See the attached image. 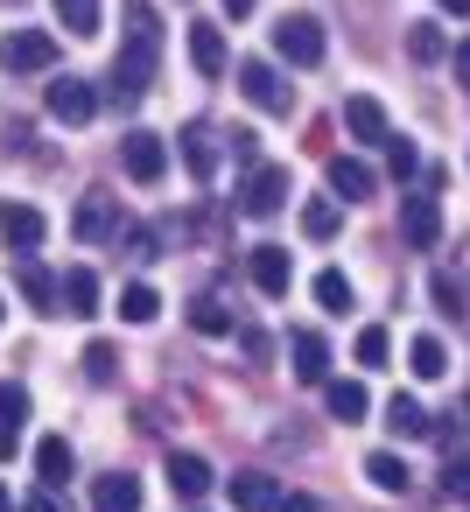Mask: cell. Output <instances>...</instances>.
Returning <instances> with one entry per match:
<instances>
[{
  "mask_svg": "<svg viewBox=\"0 0 470 512\" xmlns=\"http://www.w3.org/2000/svg\"><path fill=\"white\" fill-rule=\"evenodd\" d=\"M386 428H393L400 442H421V435H428L435 421L421 414V400H414V393H393V400H386Z\"/></svg>",
  "mask_w": 470,
  "mask_h": 512,
  "instance_id": "obj_25",
  "label": "cell"
},
{
  "mask_svg": "<svg viewBox=\"0 0 470 512\" xmlns=\"http://www.w3.org/2000/svg\"><path fill=\"white\" fill-rule=\"evenodd\" d=\"M113 372H120V351H113L106 337H92V344H85V379H92V386H113Z\"/></svg>",
  "mask_w": 470,
  "mask_h": 512,
  "instance_id": "obj_33",
  "label": "cell"
},
{
  "mask_svg": "<svg viewBox=\"0 0 470 512\" xmlns=\"http://www.w3.org/2000/svg\"><path fill=\"white\" fill-rule=\"evenodd\" d=\"M386 162H393V176H414V162H421V155H414V141H400V134H393V141H386Z\"/></svg>",
  "mask_w": 470,
  "mask_h": 512,
  "instance_id": "obj_38",
  "label": "cell"
},
{
  "mask_svg": "<svg viewBox=\"0 0 470 512\" xmlns=\"http://www.w3.org/2000/svg\"><path fill=\"white\" fill-rule=\"evenodd\" d=\"M92 512H141V477H127V470L99 477L92 484Z\"/></svg>",
  "mask_w": 470,
  "mask_h": 512,
  "instance_id": "obj_22",
  "label": "cell"
},
{
  "mask_svg": "<svg viewBox=\"0 0 470 512\" xmlns=\"http://www.w3.org/2000/svg\"><path fill=\"white\" fill-rule=\"evenodd\" d=\"M281 204H288V169H274V162L246 169V183H239V211H246V218H274Z\"/></svg>",
  "mask_w": 470,
  "mask_h": 512,
  "instance_id": "obj_5",
  "label": "cell"
},
{
  "mask_svg": "<svg viewBox=\"0 0 470 512\" xmlns=\"http://www.w3.org/2000/svg\"><path fill=\"white\" fill-rule=\"evenodd\" d=\"M0 239H8V253H36L50 239V218L36 204H8V211H0Z\"/></svg>",
  "mask_w": 470,
  "mask_h": 512,
  "instance_id": "obj_10",
  "label": "cell"
},
{
  "mask_svg": "<svg viewBox=\"0 0 470 512\" xmlns=\"http://www.w3.org/2000/svg\"><path fill=\"white\" fill-rule=\"evenodd\" d=\"M0 512H22V505H15V498H8V484H0Z\"/></svg>",
  "mask_w": 470,
  "mask_h": 512,
  "instance_id": "obj_47",
  "label": "cell"
},
{
  "mask_svg": "<svg viewBox=\"0 0 470 512\" xmlns=\"http://www.w3.org/2000/svg\"><path fill=\"white\" fill-rule=\"evenodd\" d=\"M71 232H78L85 246H99V239H113V232H120V211H113V197H106V190H92V197L78 204V218H71Z\"/></svg>",
  "mask_w": 470,
  "mask_h": 512,
  "instance_id": "obj_15",
  "label": "cell"
},
{
  "mask_svg": "<svg viewBox=\"0 0 470 512\" xmlns=\"http://www.w3.org/2000/svg\"><path fill=\"white\" fill-rule=\"evenodd\" d=\"M22 421H29V393L0 379V463H8L22 449Z\"/></svg>",
  "mask_w": 470,
  "mask_h": 512,
  "instance_id": "obj_18",
  "label": "cell"
},
{
  "mask_svg": "<svg viewBox=\"0 0 470 512\" xmlns=\"http://www.w3.org/2000/svg\"><path fill=\"white\" fill-rule=\"evenodd\" d=\"M169 491H176L183 505H197V498L211 491V463H204L197 449H169Z\"/></svg>",
  "mask_w": 470,
  "mask_h": 512,
  "instance_id": "obj_13",
  "label": "cell"
},
{
  "mask_svg": "<svg viewBox=\"0 0 470 512\" xmlns=\"http://www.w3.org/2000/svg\"><path fill=\"white\" fill-rule=\"evenodd\" d=\"M400 239H407V253H435L442 246V204L435 197H400Z\"/></svg>",
  "mask_w": 470,
  "mask_h": 512,
  "instance_id": "obj_6",
  "label": "cell"
},
{
  "mask_svg": "<svg viewBox=\"0 0 470 512\" xmlns=\"http://www.w3.org/2000/svg\"><path fill=\"white\" fill-rule=\"evenodd\" d=\"M407 57H414V64H442V57H449V36H442L435 22H407Z\"/></svg>",
  "mask_w": 470,
  "mask_h": 512,
  "instance_id": "obj_26",
  "label": "cell"
},
{
  "mask_svg": "<svg viewBox=\"0 0 470 512\" xmlns=\"http://www.w3.org/2000/svg\"><path fill=\"white\" fill-rule=\"evenodd\" d=\"M365 477H372L379 491H407V484H414V470H407L400 456H386V449H372V456H365Z\"/></svg>",
  "mask_w": 470,
  "mask_h": 512,
  "instance_id": "obj_29",
  "label": "cell"
},
{
  "mask_svg": "<svg viewBox=\"0 0 470 512\" xmlns=\"http://www.w3.org/2000/svg\"><path fill=\"white\" fill-rule=\"evenodd\" d=\"M8 8H22V0H8Z\"/></svg>",
  "mask_w": 470,
  "mask_h": 512,
  "instance_id": "obj_48",
  "label": "cell"
},
{
  "mask_svg": "<svg viewBox=\"0 0 470 512\" xmlns=\"http://www.w3.org/2000/svg\"><path fill=\"white\" fill-rule=\"evenodd\" d=\"M155 64H162V15L148 8V0H127V43L113 57V99L141 106L148 85H155Z\"/></svg>",
  "mask_w": 470,
  "mask_h": 512,
  "instance_id": "obj_1",
  "label": "cell"
},
{
  "mask_svg": "<svg viewBox=\"0 0 470 512\" xmlns=\"http://www.w3.org/2000/svg\"><path fill=\"white\" fill-rule=\"evenodd\" d=\"M449 71H456V85H463V92H470V36H463V43H456V50H449Z\"/></svg>",
  "mask_w": 470,
  "mask_h": 512,
  "instance_id": "obj_41",
  "label": "cell"
},
{
  "mask_svg": "<svg viewBox=\"0 0 470 512\" xmlns=\"http://www.w3.org/2000/svg\"><path fill=\"white\" fill-rule=\"evenodd\" d=\"M225 141H232V155H239L246 169H260V134H253V127H232Z\"/></svg>",
  "mask_w": 470,
  "mask_h": 512,
  "instance_id": "obj_36",
  "label": "cell"
},
{
  "mask_svg": "<svg viewBox=\"0 0 470 512\" xmlns=\"http://www.w3.org/2000/svg\"><path fill=\"white\" fill-rule=\"evenodd\" d=\"M316 302H323V309H351V281H344L337 267H330V274H316Z\"/></svg>",
  "mask_w": 470,
  "mask_h": 512,
  "instance_id": "obj_35",
  "label": "cell"
},
{
  "mask_svg": "<svg viewBox=\"0 0 470 512\" xmlns=\"http://www.w3.org/2000/svg\"><path fill=\"white\" fill-rule=\"evenodd\" d=\"M407 372H414V379H442V372H449L442 337H414V344H407Z\"/></svg>",
  "mask_w": 470,
  "mask_h": 512,
  "instance_id": "obj_27",
  "label": "cell"
},
{
  "mask_svg": "<svg viewBox=\"0 0 470 512\" xmlns=\"http://www.w3.org/2000/svg\"><path fill=\"white\" fill-rule=\"evenodd\" d=\"M127 253H134V260H155V253H162V239H155L148 225H127Z\"/></svg>",
  "mask_w": 470,
  "mask_h": 512,
  "instance_id": "obj_39",
  "label": "cell"
},
{
  "mask_svg": "<svg viewBox=\"0 0 470 512\" xmlns=\"http://www.w3.org/2000/svg\"><path fill=\"white\" fill-rule=\"evenodd\" d=\"M57 29H71V36H99V0H57Z\"/></svg>",
  "mask_w": 470,
  "mask_h": 512,
  "instance_id": "obj_30",
  "label": "cell"
},
{
  "mask_svg": "<svg viewBox=\"0 0 470 512\" xmlns=\"http://www.w3.org/2000/svg\"><path fill=\"white\" fill-rule=\"evenodd\" d=\"M323 176H330V190H337L344 204H365V197L379 190V176H372L358 155H330V169H323Z\"/></svg>",
  "mask_w": 470,
  "mask_h": 512,
  "instance_id": "obj_14",
  "label": "cell"
},
{
  "mask_svg": "<svg viewBox=\"0 0 470 512\" xmlns=\"http://www.w3.org/2000/svg\"><path fill=\"white\" fill-rule=\"evenodd\" d=\"M64 316H99V274L92 267H64Z\"/></svg>",
  "mask_w": 470,
  "mask_h": 512,
  "instance_id": "obj_23",
  "label": "cell"
},
{
  "mask_svg": "<svg viewBox=\"0 0 470 512\" xmlns=\"http://www.w3.org/2000/svg\"><path fill=\"white\" fill-rule=\"evenodd\" d=\"M225 15L239 22V15H253V0H225Z\"/></svg>",
  "mask_w": 470,
  "mask_h": 512,
  "instance_id": "obj_45",
  "label": "cell"
},
{
  "mask_svg": "<svg viewBox=\"0 0 470 512\" xmlns=\"http://www.w3.org/2000/svg\"><path fill=\"white\" fill-rule=\"evenodd\" d=\"M344 134H351V141H393L386 106H379V99H365V92H358V99H344Z\"/></svg>",
  "mask_w": 470,
  "mask_h": 512,
  "instance_id": "obj_16",
  "label": "cell"
},
{
  "mask_svg": "<svg viewBox=\"0 0 470 512\" xmlns=\"http://www.w3.org/2000/svg\"><path fill=\"white\" fill-rule=\"evenodd\" d=\"M190 64L204 78H225V29L218 22H190Z\"/></svg>",
  "mask_w": 470,
  "mask_h": 512,
  "instance_id": "obj_19",
  "label": "cell"
},
{
  "mask_svg": "<svg viewBox=\"0 0 470 512\" xmlns=\"http://www.w3.org/2000/svg\"><path fill=\"white\" fill-rule=\"evenodd\" d=\"M239 351H246V358L260 365V358H267V337H260V330H239Z\"/></svg>",
  "mask_w": 470,
  "mask_h": 512,
  "instance_id": "obj_42",
  "label": "cell"
},
{
  "mask_svg": "<svg viewBox=\"0 0 470 512\" xmlns=\"http://www.w3.org/2000/svg\"><path fill=\"white\" fill-rule=\"evenodd\" d=\"M435 302H442V316H463V288L449 274H435Z\"/></svg>",
  "mask_w": 470,
  "mask_h": 512,
  "instance_id": "obj_40",
  "label": "cell"
},
{
  "mask_svg": "<svg viewBox=\"0 0 470 512\" xmlns=\"http://www.w3.org/2000/svg\"><path fill=\"white\" fill-rule=\"evenodd\" d=\"M232 505L239 512H281V484L267 470H246V477H232Z\"/></svg>",
  "mask_w": 470,
  "mask_h": 512,
  "instance_id": "obj_21",
  "label": "cell"
},
{
  "mask_svg": "<svg viewBox=\"0 0 470 512\" xmlns=\"http://www.w3.org/2000/svg\"><path fill=\"white\" fill-rule=\"evenodd\" d=\"M239 92H246V106H260V113H288V85H281V71L260 64V57L239 64Z\"/></svg>",
  "mask_w": 470,
  "mask_h": 512,
  "instance_id": "obj_7",
  "label": "cell"
},
{
  "mask_svg": "<svg viewBox=\"0 0 470 512\" xmlns=\"http://www.w3.org/2000/svg\"><path fill=\"white\" fill-rule=\"evenodd\" d=\"M71 470H78L71 442H64V435H43V442H36V477H43L50 491H64V484H71Z\"/></svg>",
  "mask_w": 470,
  "mask_h": 512,
  "instance_id": "obj_20",
  "label": "cell"
},
{
  "mask_svg": "<svg viewBox=\"0 0 470 512\" xmlns=\"http://www.w3.org/2000/svg\"><path fill=\"white\" fill-rule=\"evenodd\" d=\"M337 225H344L337 197H309V204H302V232H309V239H337Z\"/></svg>",
  "mask_w": 470,
  "mask_h": 512,
  "instance_id": "obj_28",
  "label": "cell"
},
{
  "mask_svg": "<svg viewBox=\"0 0 470 512\" xmlns=\"http://www.w3.org/2000/svg\"><path fill=\"white\" fill-rule=\"evenodd\" d=\"M281 512H316V498H281Z\"/></svg>",
  "mask_w": 470,
  "mask_h": 512,
  "instance_id": "obj_44",
  "label": "cell"
},
{
  "mask_svg": "<svg viewBox=\"0 0 470 512\" xmlns=\"http://www.w3.org/2000/svg\"><path fill=\"white\" fill-rule=\"evenodd\" d=\"M323 407H330L337 421H365V414H372V393H365L358 379H330V386H323Z\"/></svg>",
  "mask_w": 470,
  "mask_h": 512,
  "instance_id": "obj_24",
  "label": "cell"
},
{
  "mask_svg": "<svg viewBox=\"0 0 470 512\" xmlns=\"http://www.w3.org/2000/svg\"><path fill=\"white\" fill-rule=\"evenodd\" d=\"M50 64H57V36H43V29H15L0 43V71H15V78H36Z\"/></svg>",
  "mask_w": 470,
  "mask_h": 512,
  "instance_id": "obj_4",
  "label": "cell"
},
{
  "mask_svg": "<svg viewBox=\"0 0 470 512\" xmlns=\"http://www.w3.org/2000/svg\"><path fill=\"white\" fill-rule=\"evenodd\" d=\"M288 358H295V379L302 386H330V344L316 330H295L288 337Z\"/></svg>",
  "mask_w": 470,
  "mask_h": 512,
  "instance_id": "obj_12",
  "label": "cell"
},
{
  "mask_svg": "<svg viewBox=\"0 0 470 512\" xmlns=\"http://www.w3.org/2000/svg\"><path fill=\"white\" fill-rule=\"evenodd\" d=\"M246 274H253V288H260L267 302H281L288 281H295V260H288V246H253V253H246Z\"/></svg>",
  "mask_w": 470,
  "mask_h": 512,
  "instance_id": "obj_9",
  "label": "cell"
},
{
  "mask_svg": "<svg viewBox=\"0 0 470 512\" xmlns=\"http://www.w3.org/2000/svg\"><path fill=\"white\" fill-rule=\"evenodd\" d=\"M43 106H50V120H57V127H85V120L99 113V92H92L85 78H57Z\"/></svg>",
  "mask_w": 470,
  "mask_h": 512,
  "instance_id": "obj_8",
  "label": "cell"
},
{
  "mask_svg": "<svg viewBox=\"0 0 470 512\" xmlns=\"http://www.w3.org/2000/svg\"><path fill=\"white\" fill-rule=\"evenodd\" d=\"M15 281H22V295H29V309H36V316H64V281H57L50 267H36V260L22 253Z\"/></svg>",
  "mask_w": 470,
  "mask_h": 512,
  "instance_id": "obj_11",
  "label": "cell"
},
{
  "mask_svg": "<svg viewBox=\"0 0 470 512\" xmlns=\"http://www.w3.org/2000/svg\"><path fill=\"white\" fill-rule=\"evenodd\" d=\"M351 358H358V365H372V372H379V365H386V358H393V337H386V330H379V323H365V330H358V344H351Z\"/></svg>",
  "mask_w": 470,
  "mask_h": 512,
  "instance_id": "obj_32",
  "label": "cell"
},
{
  "mask_svg": "<svg viewBox=\"0 0 470 512\" xmlns=\"http://www.w3.org/2000/svg\"><path fill=\"white\" fill-rule=\"evenodd\" d=\"M155 309H162V302H155V288H148V281H134V288L120 295V316H127V323H155Z\"/></svg>",
  "mask_w": 470,
  "mask_h": 512,
  "instance_id": "obj_34",
  "label": "cell"
},
{
  "mask_svg": "<svg viewBox=\"0 0 470 512\" xmlns=\"http://www.w3.org/2000/svg\"><path fill=\"white\" fill-rule=\"evenodd\" d=\"M442 491H449V498H470V456H449V470H442Z\"/></svg>",
  "mask_w": 470,
  "mask_h": 512,
  "instance_id": "obj_37",
  "label": "cell"
},
{
  "mask_svg": "<svg viewBox=\"0 0 470 512\" xmlns=\"http://www.w3.org/2000/svg\"><path fill=\"white\" fill-rule=\"evenodd\" d=\"M176 141H183V162H190V176H197V183H211V176H218V134H211L204 120H190Z\"/></svg>",
  "mask_w": 470,
  "mask_h": 512,
  "instance_id": "obj_17",
  "label": "cell"
},
{
  "mask_svg": "<svg viewBox=\"0 0 470 512\" xmlns=\"http://www.w3.org/2000/svg\"><path fill=\"white\" fill-rule=\"evenodd\" d=\"M22 512H64V505H57V491H50V484H43V491H36V498H29V505H22Z\"/></svg>",
  "mask_w": 470,
  "mask_h": 512,
  "instance_id": "obj_43",
  "label": "cell"
},
{
  "mask_svg": "<svg viewBox=\"0 0 470 512\" xmlns=\"http://www.w3.org/2000/svg\"><path fill=\"white\" fill-rule=\"evenodd\" d=\"M120 169L141 183V190H155L162 176H169V148H162V134H148V127H134L127 141H120Z\"/></svg>",
  "mask_w": 470,
  "mask_h": 512,
  "instance_id": "obj_3",
  "label": "cell"
},
{
  "mask_svg": "<svg viewBox=\"0 0 470 512\" xmlns=\"http://www.w3.org/2000/svg\"><path fill=\"white\" fill-rule=\"evenodd\" d=\"M274 50H281L295 71H316V64H323V50H330V36H323V22H316V15H281V22H274Z\"/></svg>",
  "mask_w": 470,
  "mask_h": 512,
  "instance_id": "obj_2",
  "label": "cell"
},
{
  "mask_svg": "<svg viewBox=\"0 0 470 512\" xmlns=\"http://www.w3.org/2000/svg\"><path fill=\"white\" fill-rule=\"evenodd\" d=\"M442 8H449V15H470V0H442Z\"/></svg>",
  "mask_w": 470,
  "mask_h": 512,
  "instance_id": "obj_46",
  "label": "cell"
},
{
  "mask_svg": "<svg viewBox=\"0 0 470 512\" xmlns=\"http://www.w3.org/2000/svg\"><path fill=\"white\" fill-rule=\"evenodd\" d=\"M190 330H197V337H225V330H232V316H225V302H211V295H197V302H190Z\"/></svg>",
  "mask_w": 470,
  "mask_h": 512,
  "instance_id": "obj_31",
  "label": "cell"
}]
</instances>
